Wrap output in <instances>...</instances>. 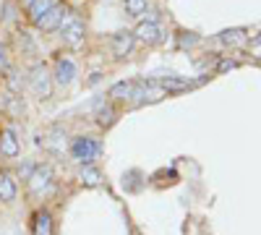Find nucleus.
<instances>
[{"instance_id":"obj_23","label":"nucleus","mask_w":261,"mask_h":235,"mask_svg":"<svg viewBox=\"0 0 261 235\" xmlns=\"http://www.w3.org/2000/svg\"><path fill=\"white\" fill-rule=\"evenodd\" d=\"M238 68V63L235 60H220V66H217V73H225V71H232Z\"/></svg>"},{"instance_id":"obj_21","label":"nucleus","mask_w":261,"mask_h":235,"mask_svg":"<svg viewBox=\"0 0 261 235\" xmlns=\"http://www.w3.org/2000/svg\"><path fill=\"white\" fill-rule=\"evenodd\" d=\"M8 87L13 89V94H18L21 89H24V76H21L18 71H11V76H8Z\"/></svg>"},{"instance_id":"obj_8","label":"nucleus","mask_w":261,"mask_h":235,"mask_svg":"<svg viewBox=\"0 0 261 235\" xmlns=\"http://www.w3.org/2000/svg\"><path fill=\"white\" fill-rule=\"evenodd\" d=\"M134 45H136V37H134V32H128V29L113 34V39H110V47H113V55H115V58H125V55H130Z\"/></svg>"},{"instance_id":"obj_25","label":"nucleus","mask_w":261,"mask_h":235,"mask_svg":"<svg viewBox=\"0 0 261 235\" xmlns=\"http://www.w3.org/2000/svg\"><path fill=\"white\" fill-rule=\"evenodd\" d=\"M71 3H79V0H71Z\"/></svg>"},{"instance_id":"obj_7","label":"nucleus","mask_w":261,"mask_h":235,"mask_svg":"<svg viewBox=\"0 0 261 235\" xmlns=\"http://www.w3.org/2000/svg\"><path fill=\"white\" fill-rule=\"evenodd\" d=\"M65 16H68V8H65L63 3H55L45 16L37 21V27H39L42 32H55V29L63 24V18H65Z\"/></svg>"},{"instance_id":"obj_12","label":"nucleus","mask_w":261,"mask_h":235,"mask_svg":"<svg viewBox=\"0 0 261 235\" xmlns=\"http://www.w3.org/2000/svg\"><path fill=\"white\" fill-rule=\"evenodd\" d=\"M16 191H18L16 178L8 173V170H0V201L11 204V201L16 199Z\"/></svg>"},{"instance_id":"obj_15","label":"nucleus","mask_w":261,"mask_h":235,"mask_svg":"<svg viewBox=\"0 0 261 235\" xmlns=\"http://www.w3.org/2000/svg\"><path fill=\"white\" fill-rule=\"evenodd\" d=\"M222 42V45H230V47H241L246 42V29H225L220 32V37H217Z\"/></svg>"},{"instance_id":"obj_5","label":"nucleus","mask_w":261,"mask_h":235,"mask_svg":"<svg viewBox=\"0 0 261 235\" xmlns=\"http://www.w3.org/2000/svg\"><path fill=\"white\" fill-rule=\"evenodd\" d=\"M110 94L113 99H120V102H141V81H118L110 87Z\"/></svg>"},{"instance_id":"obj_22","label":"nucleus","mask_w":261,"mask_h":235,"mask_svg":"<svg viewBox=\"0 0 261 235\" xmlns=\"http://www.w3.org/2000/svg\"><path fill=\"white\" fill-rule=\"evenodd\" d=\"M34 167H37V162H29V160H27L24 165L18 167V178H21V180H29V175H32Z\"/></svg>"},{"instance_id":"obj_3","label":"nucleus","mask_w":261,"mask_h":235,"mask_svg":"<svg viewBox=\"0 0 261 235\" xmlns=\"http://www.w3.org/2000/svg\"><path fill=\"white\" fill-rule=\"evenodd\" d=\"M60 29V39L65 42L68 47H79L84 37H86V24H84V18H79L76 13H68L63 18V24L58 27Z\"/></svg>"},{"instance_id":"obj_17","label":"nucleus","mask_w":261,"mask_h":235,"mask_svg":"<svg viewBox=\"0 0 261 235\" xmlns=\"http://www.w3.org/2000/svg\"><path fill=\"white\" fill-rule=\"evenodd\" d=\"M115 120V110L110 102H99V110H97V123L99 125H110Z\"/></svg>"},{"instance_id":"obj_10","label":"nucleus","mask_w":261,"mask_h":235,"mask_svg":"<svg viewBox=\"0 0 261 235\" xmlns=\"http://www.w3.org/2000/svg\"><path fill=\"white\" fill-rule=\"evenodd\" d=\"M0 110L8 113L11 118H21L24 115V102H21V97L13 94V92H3L0 94Z\"/></svg>"},{"instance_id":"obj_2","label":"nucleus","mask_w":261,"mask_h":235,"mask_svg":"<svg viewBox=\"0 0 261 235\" xmlns=\"http://www.w3.org/2000/svg\"><path fill=\"white\" fill-rule=\"evenodd\" d=\"M27 79H29V89L34 92V97H39V99H50L53 97V73L47 71L45 63L32 66Z\"/></svg>"},{"instance_id":"obj_6","label":"nucleus","mask_w":261,"mask_h":235,"mask_svg":"<svg viewBox=\"0 0 261 235\" xmlns=\"http://www.w3.org/2000/svg\"><path fill=\"white\" fill-rule=\"evenodd\" d=\"M76 79V63L71 58L60 55L55 60V73H53V84H58V87H71Z\"/></svg>"},{"instance_id":"obj_18","label":"nucleus","mask_w":261,"mask_h":235,"mask_svg":"<svg viewBox=\"0 0 261 235\" xmlns=\"http://www.w3.org/2000/svg\"><path fill=\"white\" fill-rule=\"evenodd\" d=\"M81 183H84V186H99V183H102L99 170H94L92 165H84V170H81Z\"/></svg>"},{"instance_id":"obj_19","label":"nucleus","mask_w":261,"mask_h":235,"mask_svg":"<svg viewBox=\"0 0 261 235\" xmlns=\"http://www.w3.org/2000/svg\"><path fill=\"white\" fill-rule=\"evenodd\" d=\"M125 11H128V16H134V18L144 16L146 13V0H125Z\"/></svg>"},{"instance_id":"obj_11","label":"nucleus","mask_w":261,"mask_h":235,"mask_svg":"<svg viewBox=\"0 0 261 235\" xmlns=\"http://www.w3.org/2000/svg\"><path fill=\"white\" fill-rule=\"evenodd\" d=\"M21 146H18V139L11 128H0V154L6 157H18Z\"/></svg>"},{"instance_id":"obj_13","label":"nucleus","mask_w":261,"mask_h":235,"mask_svg":"<svg viewBox=\"0 0 261 235\" xmlns=\"http://www.w3.org/2000/svg\"><path fill=\"white\" fill-rule=\"evenodd\" d=\"M34 235H53V215L47 209H39L34 215V225H32Z\"/></svg>"},{"instance_id":"obj_20","label":"nucleus","mask_w":261,"mask_h":235,"mask_svg":"<svg viewBox=\"0 0 261 235\" xmlns=\"http://www.w3.org/2000/svg\"><path fill=\"white\" fill-rule=\"evenodd\" d=\"M199 42H201V37L199 34H193V32H180L178 34V47H196V45H199Z\"/></svg>"},{"instance_id":"obj_9","label":"nucleus","mask_w":261,"mask_h":235,"mask_svg":"<svg viewBox=\"0 0 261 235\" xmlns=\"http://www.w3.org/2000/svg\"><path fill=\"white\" fill-rule=\"evenodd\" d=\"M134 37H139L141 42H146V45H160L162 42V27L157 24V21H141V24L136 27Z\"/></svg>"},{"instance_id":"obj_16","label":"nucleus","mask_w":261,"mask_h":235,"mask_svg":"<svg viewBox=\"0 0 261 235\" xmlns=\"http://www.w3.org/2000/svg\"><path fill=\"white\" fill-rule=\"evenodd\" d=\"M45 146L50 149V152H63L65 149V134L60 131V128H53V131L45 136Z\"/></svg>"},{"instance_id":"obj_14","label":"nucleus","mask_w":261,"mask_h":235,"mask_svg":"<svg viewBox=\"0 0 261 235\" xmlns=\"http://www.w3.org/2000/svg\"><path fill=\"white\" fill-rule=\"evenodd\" d=\"M55 3H58V0H27V11H29L32 24H37V21H39L42 16H45Z\"/></svg>"},{"instance_id":"obj_4","label":"nucleus","mask_w":261,"mask_h":235,"mask_svg":"<svg viewBox=\"0 0 261 235\" xmlns=\"http://www.w3.org/2000/svg\"><path fill=\"white\" fill-rule=\"evenodd\" d=\"M29 188H32V194L42 196V194H47V191L53 188L55 183V173H53V167L50 165H37L32 170V175H29Z\"/></svg>"},{"instance_id":"obj_24","label":"nucleus","mask_w":261,"mask_h":235,"mask_svg":"<svg viewBox=\"0 0 261 235\" xmlns=\"http://www.w3.org/2000/svg\"><path fill=\"white\" fill-rule=\"evenodd\" d=\"M8 66V50H6V45L0 42V71H3Z\"/></svg>"},{"instance_id":"obj_1","label":"nucleus","mask_w":261,"mask_h":235,"mask_svg":"<svg viewBox=\"0 0 261 235\" xmlns=\"http://www.w3.org/2000/svg\"><path fill=\"white\" fill-rule=\"evenodd\" d=\"M102 152V144L92 136H76L71 141V157L79 162V165H92Z\"/></svg>"}]
</instances>
